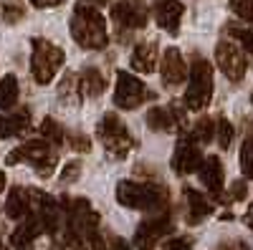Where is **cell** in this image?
Wrapping results in <instances>:
<instances>
[{
	"mask_svg": "<svg viewBox=\"0 0 253 250\" xmlns=\"http://www.w3.org/2000/svg\"><path fill=\"white\" fill-rule=\"evenodd\" d=\"M185 200H187V222L190 225H198L200 220H205L210 213H213V205L208 202V197L193 187H185Z\"/></svg>",
	"mask_w": 253,
	"mask_h": 250,
	"instance_id": "ac0fdd59",
	"label": "cell"
},
{
	"mask_svg": "<svg viewBox=\"0 0 253 250\" xmlns=\"http://www.w3.org/2000/svg\"><path fill=\"white\" fill-rule=\"evenodd\" d=\"M3 190H5V172L0 170V192H3Z\"/></svg>",
	"mask_w": 253,
	"mask_h": 250,
	"instance_id": "ab89813d",
	"label": "cell"
},
{
	"mask_svg": "<svg viewBox=\"0 0 253 250\" xmlns=\"http://www.w3.org/2000/svg\"><path fill=\"white\" fill-rule=\"evenodd\" d=\"M193 139L200 142V144L213 142L215 139V121L210 119V116H200L195 121V127H193Z\"/></svg>",
	"mask_w": 253,
	"mask_h": 250,
	"instance_id": "cb8c5ba5",
	"label": "cell"
},
{
	"mask_svg": "<svg viewBox=\"0 0 253 250\" xmlns=\"http://www.w3.org/2000/svg\"><path fill=\"white\" fill-rule=\"evenodd\" d=\"M66 53L56 43L46 38H33V53H31V73L38 83H51L56 73L61 71Z\"/></svg>",
	"mask_w": 253,
	"mask_h": 250,
	"instance_id": "277c9868",
	"label": "cell"
},
{
	"mask_svg": "<svg viewBox=\"0 0 253 250\" xmlns=\"http://www.w3.org/2000/svg\"><path fill=\"white\" fill-rule=\"evenodd\" d=\"M79 175H81V164H79V162H69V164H63L61 182H63V184H69V182L79 179Z\"/></svg>",
	"mask_w": 253,
	"mask_h": 250,
	"instance_id": "1f68e13d",
	"label": "cell"
},
{
	"mask_svg": "<svg viewBox=\"0 0 253 250\" xmlns=\"http://www.w3.org/2000/svg\"><path fill=\"white\" fill-rule=\"evenodd\" d=\"M225 33H228L230 38H236L248 53H253V31H251V28H246V26H228Z\"/></svg>",
	"mask_w": 253,
	"mask_h": 250,
	"instance_id": "4316f807",
	"label": "cell"
},
{
	"mask_svg": "<svg viewBox=\"0 0 253 250\" xmlns=\"http://www.w3.org/2000/svg\"><path fill=\"white\" fill-rule=\"evenodd\" d=\"M20 18H23V8L15 5L13 0H8V3L3 5V20L5 23H18Z\"/></svg>",
	"mask_w": 253,
	"mask_h": 250,
	"instance_id": "4dcf8cb0",
	"label": "cell"
},
{
	"mask_svg": "<svg viewBox=\"0 0 253 250\" xmlns=\"http://www.w3.org/2000/svg\"><path fill=\"white\" fill-rule=\"evenodd\" d=\"M230 10H233L241 20L253 26V0H230Z\"/></svg>",
	"mask_w": 253,
	"mask_h": 250,
	"instance_id": "f546056e",
	"label": "cell"
},
{
	"mask_svg": "<svg viewBox=\"0 0 253 250\" xmlns=\"http://www.w3.org/2000/svg\"><path fill=\"white\" fill-rule=\"evenodd\" d=\"M200 172V182L205 184V190L210 192L213 200H220L223 197V164L218 157H205L198 167Z\"/></svg>",
	"mask_w": 253,
	"mask_h": 250,
	"instance_id": "4fadbf2b",
	"label": "cell"
},
{
	"mask_svg": "<svg viewBox=\"0 0 253 250\" xmlns=\"http://www.w3.org/2000/svg\"><path fill=\"white\" fill-rule=\"evenodd\" d=\"M112 18L119 23V28H126V31H139L147 26V13L142 0H117L112 5Z\"/></svg>",
	"mask_w": 253,
	"mask_h": 250,
	"instance_id": "8fae6325",
	"label": "cell"
},
{
	"mask_svg": "<svg viewBox=\"0 0 253 250\" xmlns=\"http://www.w3.org/2000/svg\"><path fill=\"white\" fill-rule=\"evenodd\" d=\"M28 192H31V210L36 207V217L41 222V230H46L48 235H56L58 225H61V213H58L56 200L46 192H38V190H28Z\"/></svg>",
	"mask_w": 253,
	"mask_h": 250,
	"instance_id": "30bf717a",
	"label": "cell"
},
{
	"mask_svg": "<svg viewBox=\"0 0 253 250\" xmlns=\"http://www.w3.org/2000/svg\"><path fill=\"white\" fill-rule=\"evenodd\" d=\"M233 137H236L233 124H230L228 119H220V121L215 124V139H218V147H220V149H228L230 144H233Z\"/></svg>",
	"mask_w": 253,
	"mask_h": 250,
	"instance_id": "484cf974",
	"label": "cell"
},
{
	"mask_svg": "<svg viewBox=\"0 0 253 250\" xmlns=\"http://www.w3.org/2000/svg\"><path fill=\"white\" fill-rule=\"evenodd\" d=\"M96 134H99V139L104 142V149H107L109 157H114V159L126 157V154L132 152V147H134V139L129 137L126 127L122 124V119H119L114 111L104 114V116L99 119Z\"/></svg>",
	"mask_w": 253,
	"mask_h": 250,
	"instance_id": "5b68a950",
	"label": "cell"
},
{
	"mask_svg": "<svg viewBox=\"0 0 253 250\" xmlns=\"http://www.w3.org/2000/svg\"><path fill=\"white\" fill-rule=\"evenodd\" d=\"M58 3H61V0H33L36 8H56Z\"/></svg>",
	"mask_w": 253,
	"mask_h": 250,
	"instance_id": "74e56055",
	"label": "cell"
},
{
	"mask_svg": "<svg viewBox=\"0 0 253 250\" xmlns=\"http://www.w3.org/2000/svg\"><path fill=\"white\" fill-rule=\"evenodd\" d=\"M185 58L177 48H167L165 56H162V64H160V73H162V81L167 86H177V83L185 81Z\"/></svg>",
	"mask_w": 253,
	"mask_h": 250,
	"instance_id": "9a60e30c",
	"label": "cell"
},
{
	"mask_svg": "<svg viewBox=\"0 0 253 250\" xmlns=\"http://www.w3.org/2000/svg\"><path fill=\"white\" fill-rule=\"evenodd\" d=\"M18 104V78L13 73H5L0 78V109L8 111Z\"/></svg>",
	"mask_w": 253,
	"mask_h": 250,
	"instance_id": "603a6c76",
	"label": "cell"
},
{
	"mask_svg": "<svg viewBox=\"0 0 253 250\" xmlns=\"http://www.w3.org/2000/svg\"><path fill=\"white\" fill-rule=\"evenodd\" d=\"M215 64L223 71V76L228 81H233V83L243 81L246 69H248L246 56L241 53V48L236 43H230V40H220V43L215 46Z\"/></svg>",
	"mask_w": 253,
	"mask_h": 250,
	"instance_id": "52a82bcc",
	"label": "cell"
},
{
	"mask_svg": "<svg viewBox=\"0 0 253 250\" xmlns=\"http://www.w3.org/2000/svg\"><path fill=\"white\" fill-rule=\"evenodd\" d=\"M200 162H203V154H200L198 142L193 137H182L172 154V170L177 175H193V172H198Z\"/></svg>",
	"mask_w": 253,
	"mask_h": 250,
	"instance_id": "7c38bea8",
	"label": "cell"
},
{
	"mask_svg": "<svg viewBox=\"0 0 253 250\" xmlns=\"http://www.w3.org/2000/svg\"><path fill=\"white\" fill-rule=\"evenodd\" d=\"M76 83H79V94L81 96H101L104 89H107V81H104V76L96 71V69H84L79 76H76Z\"/></svg>",
	"mask_w": 253,
	"mask_h": 250,
	"instance_id": "d6986e66",
	"label": "cell"
},
{
	"mask_svg": "<svg viewBox=\"0 0 253 250\" xmlns=\"http://www.w3.org/2000/svg\"><path fill=\"white\" fill-rule=\"evenodd\" d=\"M175 116L170 107H152L147 111V127L152 132H172L175 129Z\"/></svg>",
	"mask_w": 253,
	"mask_h": 250,
	"instance_id": "7402d4cb",
	"label": "cell"
},
{
	"mask_svg": "<svg viewBox=\"0 0 253 250\" xmlns=\"http://www.w3.org/2000/svg\"><path fill=\"white\" fill-rule=\"evenodd\" d=\"M86 3H89V0H86Z\"/></svg>",
	"mask_w": 253,
	"mask_h": 250,
	"instance_id": "60d3db41",
	"label": "cell"
},
{
	"mask_svg": "<svg viewBox=\"0 0 253 250\" xmlns=\"http://www.w3.org/2000/svg\"><path fill=\"white\" fill-rule=\"evenodd\" d=\"M41 233H43V230H41L38 217L28 213V215L23 217V225H18L15 233L10 235V245H13L15 250H33V243H36V238H38Z\"/></svg>",
	"mask_w": 253,
	"mask_h": 250,
	"instance_id": "2e32d148",
	"label": "cell"
},
{
	"mask_svg": "<svg viewBox=\"0 0 253 250\" xmlns=\"http://www.w3.org/2000/svg\"><path fill=\"white\" fill-rule=\"evenodd\" d=\"M129 66H132V71H137V73H152V71L157 69V43H155V40L139 43V46L132 51Z\"/></svg>",
	"mask_w": 253,
	"mask_h": 250,
	"instance_id": "e0dca14e",
	"label": "cell"
},
{
	"mask_svg": "<svg viewBox=\"0 0 253 250\" xmlns=\"http://www.w3.org/2000/svg\"><path fill=\"white\" fill-rule=\"evenodd\" d=\"M23 159L36 167V172L41 177H51L53 170H56V154L51 149V142H46V139H31V142L20 144L18 149H13L5 157L8 164H18V162H23Z\"/></svg>",
	"mask_w": 253,
	"mask_h": 250,
	"instance_id": "8992f818",
	"label": "cell"
},
{
	"mask_svg": "<svg viewBox=\"0 0 253 250\" xmlns=\"http://www.w3.org/2000/svg\"><path fill=\"white\" fill-rule=\"evenodd\" d=\"M165 250H193V240L190 238H172L165 243Z\"/></svg>",
	"mask_w": 253,
	"mask_h": 250,
	"instance_id": "d6a6232c",
	"label": "cell"
},
{
	"mask_svg": "<svg viewBox=\"0 0 253 250\" xmlns=\"http://www.w3.org/2000/svg\"><path fill=\"white\" fill-rule=\"evenodd\" d=\"M170 230H172V222H170V215H165V213H160L157 217L144 220V222L137 227V233H134V245H137V250H152Z\"/></svg>",
	"mask_w": 253,
	"mask_h": 250,
	"instance_id": "9c48e42d",
	"label": "cell"
},
{
	"mask_svg": "<svg viewBox=\"0 0 253 250\" xmlns=\"http://www.w3.org/2000/svg\"><path fill=\"white\" fill-rule=\"evenodd\" d=\"M71 36L74 40L86 48V51H99L107 46L109 40V33H107V23H104V15L86 5V3H79L74 8V15H71Z\"/></svg>",
	"mask_w": 253,
	"mask_h": 250,
	"instance_id": "6da1fadb",
	"label": "cell"
},
{
	"mask_svg": "<svg viewBox=\"0 0 253 250\" xmlns=\"http://www.w3.org/2000/svg\"><path fill=\"white\" fill-rule=\"evenodd\" d=\"M246 225H248L251 230H253V205H251L248 210H246Z\"/></svg>",
	"mask_w": 253,
	"mask_h": 250,
	"instance_id": "f35d334b",
	"label": "cell"
},
{
	"mask_svg": "<svg viewBox=\"0 0 253 250\" xmlns=\"http://www.w3.org/2000/svg\"><path fill=\"white\" fill-rule=\"evenodd\" d=\"M31 3H33V0H31Z\"/></svg>",
	"mask_w": 253,
	"mask_h": 250,
	"instance_id": "b9f144b4",
	"label": "cell"
},
{
	"mask_svg": "<svg viewBox=\"0 0 253 250\" xmlns=\"http://www.w3.org/2000/svg\"><path fill=\"white\" fill-rule=\"evenodd\" d=\"M147 96V89H144V83L132 76V73H126V71H119L117 73V86H114V104L119 109H126V111H132L137 109L139 104L144 101Z\"/></svg>",
	"mask_w": 253,
	"mask_h": 250,
	"instance_id": "ba28073f",
	"label": "cell"
},
{
	"mask_svg": "<svg viewBox=\"0 0 253 250\" xmlns=\"http://www.w3.org/2000/svg\"><path fill=\"white\" fill-rule=\"evenodd\" d=\"M246 192H248V187L243 179H236L230 184V200H246Z\"/></svg>",
	"mask_w": 253,
	"mask_h": 250,
	"instance_id": "e575fe53",
	"label": "cell"
},
{
	"mask_svg": "<svg viewBox=\"0 0 253 250\" xmlns=\"http://www.w3.org/2000/svg\"><path fill=\"white\" fill-rule=\"evenodd\" d=\"M107 248H109V250H132V248H129V243H126L124 238H117V235L109 240V245H107Z\"/></svg>",
	"mask_w": 253,
	"mask_h": 250,
	"instance_id": "8d00e7d4",
	"label": "cell"
},
{
	"mask_svg": "<svg viewBox=\"0 0 253 250\" xmlns=\"http://www.w3.org/2000/svg\"><path fill=\"white\" fill-rule=\"evenodd\" d=\"M215 250H253V248L246 245L243 240H225V243H220Z\"/></svg>",
	"mask_w": 253,
	"mask_h": 250,
	"instance_id": "d590c367",
	"label": "cell"
},
{
	"mask_svg": "<svg viewBox=\"0 0 253 250\" xmlns=\"http://www.w3.org/2000/svg\"><path fill=\"white\" fill-rule=\"evenodd\" d=\"M187 73H190V83L185 89V109L200 111L213 99V66L205 58L195 56Z\"/></svg>",
	"mask_w": 253,
	"mask_h": 250,
	"instance_id": "3957f363",
	"label": "cell"
},
{
	"mask_svg": "<svg viewBox=\"0 0 253 250\" xmlns=\"http://www.w3.org/2000/svg\"><path fill=\"white\" fill-rule=\"evenodd\" d=\"M117 202L122 207H132V210H162L167 205V190L160 184L150 182H132L122 179L117 184Z\"/></svg>",
	"mask_w": 253,
	"mask_h": 250,
	"instance_id": "7a4b0ae2",
	"label": "cell"
},
{
	"mask_svg": "<svg viewBox=\"0 0 253 250\" xmlns=\"http://www.w3.org/2000/svg\"><path fill=\"white\" fill-rule=\"evenodd\" d=\"M155 20L157 26L167 33H177V26H180V18L185 13V5L180 3V0H160V3L155 5Z\"/></svg>",
	"mask_w": 253,
	"mask_h": 250,
	"instance_id": "5bb4252c",
	"label": "cell"
},
{
	"mask_svg": "<svg viewBox=\"0 0 253 250\" xmlns=\"http://www.w3.org/2000/svg\"><path fill=\"white\" fill-rule=\"evenodd\" d=\"M58 96H61V101H66V104H76V101L81 99L79 83H76V76H74V73H66V76H63L61 89H58Z\"/></svg>",
	"mask_w": 253,
	"mask_h": 250,
	"instance_id": "d4e9b609",
	"label": "cell"
},
{
	"mask_svg": "<svg viewBox=\"0 0 253 250\" xmlns=\"http://www.w3.org/2000/svg\"><path fill=\"white\" fill-rule=\"evenodd\" d=\"M28 213H31V192L20 190V187L10 190V195L5 200V215L10 220H23Z\"/></svg>",
	"mask_w": 253,
	"mask_h": 250,
	"instance_id": "ffe728a7",
	"label": "cell"
},
{
	"mask_svg": "<svg viewBox=\"0 0 253 250\" xmlns=\"http://www.w3.org/2000/svg\"><path fill=\"white\" fill-rule=\"evenodd\" d=\"M69 142H71V147H74L76 152H89V149H91V142H89V137L71 134V137H69Z\"/></svg>",
	"mask_w": 253,
	"mask_h": 250,
	"instance_id": "836d02e7",
	"label": "cell"
},
{
	"mask_svg": "<svg viewBox=\"0 0 253 250\" xmlns=\"http://www.w3.org/2000/svg\"><path fill=\"white\" fill-rule=\"evenodd\" d=\"M28 121H31V111L28 109L8 114V116H0V139H10V137L23 134L28 129Z\"/></svg>",
	"mask_w": 253,
	"mask_h": 250,
	"instance_id": "44dd1931",
	"label": "cell"
},
{
	"mask_svg": "<svg viewBox=\"0 0 253 250\" xmlns=\"http://www.w3.org/2000/svg\"><path fill=\"white\" fill-rule=\"evenodd\" d=\"M41 134H43V139L46 142H63V132H61V127L56 124V119H51V116H46L43 121H41Z\"/></svg>",
	"mask_w": 253,
	"mask_h": 250,
	"instance_id": "83f0119b",
	"label": "cell"
},
{
	"mask_svg": "<svg viewBox=\"0 0 253 250\" xmlns=\"http://www.w3.org/2000/svg\"><path fill=\"white\" fill-rule=\"evenodd\" d=\"M241 170L246 177L253 179V137L243 142V147H241Z\"/></svg>",
	"mask_w": 253,
	"mask_h": 250,
	"instance_id": "f1b7e54d",
	"label": "cell"
}]
</instances>
